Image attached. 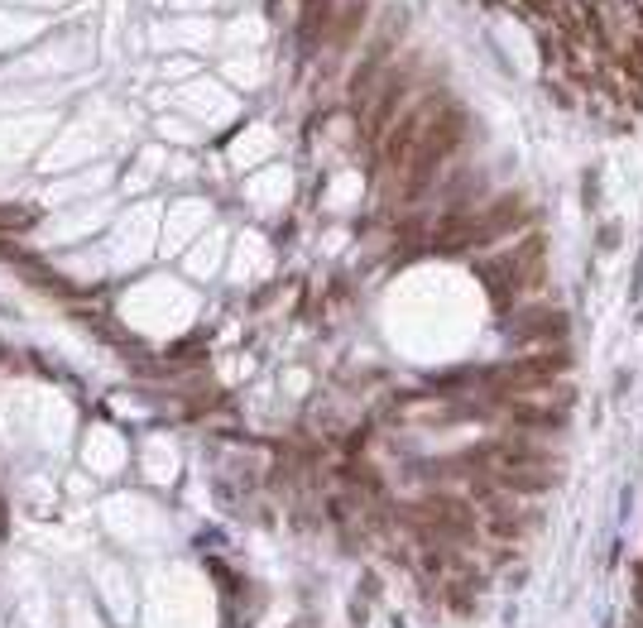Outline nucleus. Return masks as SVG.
Returning <instances> with one entry per match:
<instances>
[{
  "mask_svg": "<svg viewBox=\"0 0 643 628\" xmlns=\"http://www.w3.org/2000/svg\"><path fill=\"white\" fill-rule=\"evenodd\" d=\"M461 139H466V111H461V106H442V111H437V121L427 125L423 145L413 149V159H409V163H403V173L389 177V183H394L399 207H413V201H418L427 187L437 183L442 163L461 149Z\"/></svg>",
  "mask_w": 643,
  "mask_h": 628,
  "instance_id": "1",
  "label": "nucleus"
},
{
  "mask_svg": "<svg viewBox=\"0 0 643 628\" xmlns=\"http://www.w3.org/2000/svg\"><path fill=\"white\" fill-rule=\"evenodd\" d=\"M543 250H547L543 235H528L519 250L480 259V279H485V288H490V298L499 307H509V298H519V293H528V288L543 283Z\"/></svg>",
  "mask_w": 643,
  "mask_h": 628,
  "instance_id": "2",
  "label": "nucleus"
},
{
  "mask_svg": "<svg viewBox=\"0 0 643 628\" xmlns=\"http://www.w3.org/2000/svg\"><path fill=\"white\" fill-rule=\"evenodd\" d=\"M447 106V97L437 91V97H427L423 106H413L409 115H399L394 125H389V135L379 139V169H385L389 177L394 173H403V163L413 159V149L423 145V135H427V125L437 121V111Z\"/></svg>",
  "mask_w": 643,
  "mask_h": 628,
  "instance_id": "3",
  "label": "nucleus"
},
{
  "mask_svg": "<svg viewBox=\"0 0 643 628\" xmlns=\"http://www.w3.org/2000/svg\"><path fill=\"white\" fill-rule=\"evenodd\" d=\"M413 523L423 528L427 542H466L475 538V508L466 499H451V494H433V499L413 504Z\"/></svg>",
  "mask_w": 643,
  "mask_h": 628,
  "instance_id": "4",
  "label": "nucleus"
},
{
  "mask_svg": "<svg viewBox=\"0 0 643 628\" xmlns=\"http://www.w3.org/2000/svg\"><path fill=\"white\" fill-rule=\"evenodd\" d=\"M409 91H413V77L403 73H394V67H389L385 77H379V87H375V97H370V106H365V145H375L379 149V139L389 135V125H394V115H399V106L409 101Z\"/></svg>",
  "mask_w": 643,
  "mask_h": 628,
  "instance_id": "5",
  "label": "nucleus"
},
{
  "mask_svg": "<svg viewBox=\"0 0 643 628\" xmlns=\"http://www.w3.org/2000/svg\"><path fill=\"white\" fill-rule=\"evenodd\" d=\"M499 408H504V418L514 422V428H538V432H557L567 428V403H552V398H499Z\"/></svg>",
  "mask_w": 643,
  "mask_h": 628,
  "instance_id": "6",
  "label": "nucleus"
},
{
  "mask_svg": "<svg viewBox=\"0 0 643 628\" xmlns=\"http://www.w3.org/2000/svg\"><path fill=\"white\" fill-rule=\"evenodd\" d=\"M523 221H528V201L523 197H499L485 211H475V245H490V240H499V235H509L514 226H523Z\"/></svg>",
  "mask_w": 643,
  "mask_h": 628,
  "instance_id": "7",
  "label": "nucleus"
},
{
  "mask_svg": "<svg viewBox=\"0 0 643 628\" xmlns=\"http://www.w3.org/2000/svg\"><path fill=\"white\" fill-rule=\"evenodd\" d=\"M490 484H499L504 494H543L557 484V466H509V470H495L485 475Z\"/></svg>",
  "mask_w": 643,
  "mask_h": 628,
  "instance_id": "8",
  "label": "nucleus"
},
{
  "mask_svg": "<svg viewBox=\"0 0 643 628\" xmlns=\"http://www.w3.org/2000/svg\"><path fill=\"white\" fill-rule=\"evenodd\" d=\"M514 341H562L567 336V317L562 312H547V307H538V312H523V317H514V322L504 326Z\"/></svg>",
  "mask_w": 643,
  "mask_h": 628,
  "instance_id": "9",
  "label": "nucleus"
},
{
  "mask_svg": "<svg viewBox=\"0 0 643 628\" xmlns=\"http://www.w3.org/2000/svg\"><path fill=\"white\" fill-rule=\"evenodd\" d=\"M331 20H337V5H331V0H303V20H298L303 49H317V39H327Z\"/></svg>",
  "mask_w": 643,
  "mask_h": 628,
  "instance_id": "10",
  "label": "nucleus"
},
{
  "mask_svg": "<svg viewBox=\"0 0 643 628\" xmlns=\"http://www.w3.org/2000/svg\"><path fill=\"white\" fill-rule=\"evenodd\" d=\"M15 264L25 269V274H29V283H34V288H44V293H58V298H73V283H67L63 274H58V269H49V264H44V259H34V255H20Z\"/></svg>",
  "mask_w": 643,
  "mask_h": 628,
  "instance_id": "11",
  "label": "nucleus"
},
{
  "mask_svg": "<svg viewBox=\"0 0 643 628\" xmlns=\"http://www.w3.org/2000/svg\"><path fill=\"white\" fill-rule=\"evenodd\" d=\"M29 226H34L29 207H5V201H0V235H15V231H29Z\"/></svg>",
  "mask_w": 643,
  "mask_h": 628,
  "instance_id": "12",
  "label": "nucleus"
},
{
  "mask_svg": "<svg viewBox=\"0 0 643 628\" xmlns=\"http://www.w3.org/2000/svg\"><path fill=\"white\" fill-rule=\"evenodd\" d=\"M361 20H365V5L355 0V5L341 10V20H337V25H331V39H337V43H346L351 34H355V25H361Z\"/></svg>",
  "mask_w": 643,
  "mask_h": 628,
  "instance_id": "13",
  "label": "nucleus"
},
{
  "mask_svg": "<svg viewBox=\"0 0 643 628\" xmlns=\"http://www.w3.org/2000/svg\"><path fill=\"white\" fill-rule=\"evenodd\" d=\"M634 576H639V585H643V561H639V566H634Z\"/></svg>",
  "mask_w": 643,
  "mask_h": 628,
  "instance_id": "14",
  "label": "nucleus"
}]
</instances>
